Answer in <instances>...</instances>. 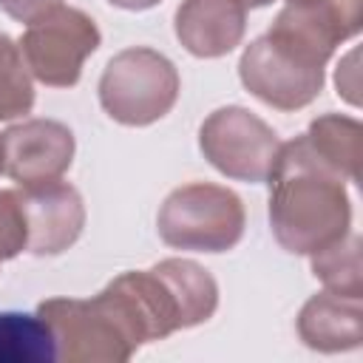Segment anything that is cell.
I'll return each mask as SVG.
<instances>
[{"label": "cell", "mask_w": 363, "mask_h": 363, "mask_svg": "<svg viewBox=\"0 0 363 363\" xmlns=\"http://www.w3.org/2000/svg\"><path fill=\"white\" fill-rule=\"evenodd\" d=\"M267 182L269 227L286 252L312 255L349 233L352 201L346 179L318 156L306 133L281 142Z\"/></svg>", "instance_id": "obj_1"}, {"label": "cell", "mask_w": 363, "mask_h": 363, "mask_svg": "<svg viewBox=\"0 0 363 363\" xmlns=\"http://www.w3.org/2000/svg\"><path fill=\"white\" fill-rule=\"evenodd\" d=\"M113 286L125 295L147 343L210 320L218 306L216 278L190 258H164L150 269L122 272Z\"/></svg>", "instance_id": "obj_2"}, {"label": "cell", "mask_w": 363, "mask_h": 363, "mask_svg": "<svg viewBox=\"0 0 363 363\" xmlns=\"http://www.w3.org/2000/svg\"><path fill=\"white\" fill-rule=\"evenodd\" d=\"M37 312L51 326L57 360L125 363L145 343L130 306L113 284L94 298H48Z\"/></svg>", "instance_id": "obj_3"}, {"label": "cell", "mask_w": 363, "mask_h": 363, "mask_svg": "<svg viewBox=\"0 0 363 363\" xmlns=\"http://www.w3.org/2000/svg\"><path fill=\"white\" fill-rule=\"evenodd\" d=\"M244 204L221 184L193 182L176 187L159 207V238L173 250L227 252L244 235Z\"/></svg>", "instance_id": "obj_4"}, {"label": "cell", "mask_w": 363, "mask_h": 363, "mask_svg": "<svg viewBox=\"0 0 363 363\" xmlns=\"http://www.w3.org/2000/svg\"><path fill=\"white\" fill-rule=\"evenodd\" d=\"M179 88V71L164 54L130 45L108 60L99 77V105L113 122L145 128L170 113Z\"/></svg>", "instance_id": "obj_5"}, {"label": "cell", "mask_w": 363, "mask_h": 363, "mask_svg": "<svg viewBox=\"0 0 363 363\" xmlns=\"http://www.w3.org/2000/svg\"><path fill=\"white\" fill-rule=\"evenodd\" d=\"M323 68L326 60L275 31L252 40L238 60L241 85L255 99L278 111H301L318 99L323 88Z\"/></svg>", "instance_id": "obj_6"}, {"label": "cell", "mask_w": 363, "mask_h": 363, "mask_svg": "<svg viewBox=\"0 0 363 363\" xmlns=\"http://www.w3.org/2000/svg\"><path fill=\"white\" fill-rule=\"evenodd\" d=\"M99 28L94 17L74 6H57L28 23L17 40L31 77L51 88H71L79 82L85 60L99 48Z\"/></svg>", "instance_id": "obj_7"}, {"label": "cell", "mask_w": 363, "mask_h": 363, "mask_svg": "<svg viewBox=\"0 0 363 363\" xmlns=\"http://www.w3.org/2000/svg\"><path fill=\"white\" fill-rule=\"evenodd\" d=\"M199 150L221 176L261 184L272 173L281 139L252 111L241 105H227L213 111L201 122Z\"/></svg>", "instance_id": "obj_8"}, {"label": "cell", "mask_w": 363, "mask_h": 363, "mask_svg": "<svg viewBox=\"0 0 363 363\" xmlns=\"http://www.w3.org/2000/svg\"><path fill=\"white\" fill-rule=\"evenodd\" d=\"M17 199L26 221V252L60 255L79 238L85 227V204L74 184L62 179L20 184Z\"/></svg>", "instance_id": "obj_9"}, {"label": "cell", "mask_w": 363, "mask_h": 363, "mask_svg": "<svg viewBox=\"0 0 363 363\" xmlns=\"http://www.w3.org/2000/svg\"><path fill=\"white\" fill-rule=\"evenodd\" d=\"M0 159L17 184L62 179L74 162V133L57 119H26L0 133Z\"/></svg>", "instance_id": "obj_10"}, {"label": "cell", "mask_w": 363, "mask_h": 363, "mask_svg": "<svg viewBox=\"0 0 363 363\" xmlns=\"http://www.w3.org/2000/svg\"><path fill=\"white\" fill-rule=\"evenodd\" d=\"M363 0H292L272 20L269 31L295 40L329 62L335 48L360 31Z\"/></svg>", "instance_id": "obj_11"}, {"label": "cell", "mask_w": 363, "mask_h": 363, "mask_svg": "<svg viewBox=\"0 0 363 363\" xmlns=\"http://www.w3.org/2000/svg\"><path fill=\"white\" fill-rule=\"evenodd\" d=\"M173 28L184 51L201 60H216L244 40L247 6L241 0H182Z\"/></svg>", "instance_id": "obj_12"}, {"label": "cell", "mask_w": 363, "mask_h": 363, "mask_svg": "<svg viewBox=\"0 0 363 363\" xmlns=\"http://www.w3.org/2000/svg\"><path fill=\"white\" fill-rule=\"evenodd\" d=\"M298 337L315 352H349L363 340V309L360 298L335 292L312 295L298 312Z\"/></svg>", "instance_id": "obj_13"}, {"label": "cell", "mask_w": 363, "mask_h": 363, "mask_svg": "<svg viewBox=\"0 0 363 363\" xmlns=\"http://www.w3.org/2000/svg\"><path fill=\"white\" fill-rule=\"evenodd\" d=\"M57 343L40 312H0V363H51Z\"/></svg>", "instance_id": "obj_14"}, {"label": "cell", "mask_w": 363, "mask_h": 363, "mask_svg": "<svg viewBox=\"0 0 363 363\" xmlns=\"http://www.w3.org/2000/svg\"><path fill=\"white\" fill-rule=\"evenodd\" d=\"M309 145L323 162H329L346 182H357L360 162V122L343 113H323L312 119L306 130Z\"/></svg>", "instance_id": "obj_15"}, {"label": "cell", "mask_w": 363, "mask_h": 363, "mask_svg": "<svg viewBox=\"0 0 363 363\" xmlns=\"http://www.w3.org/2000/svg\"><path fill=\"white\" fill-rule=\"evenodd\" d=\"M312 275L326 286V292L360 298L363 295V272H360V238L357 233H346L332 244L315 250L309 255Z\"/></svg>", "instance_id": "obj_16"}, {"label": "cell", "mask_w": 363, "mask_h": 363, "mask_svg": "<svg viewBox=\"0 0 363 363\" xmlns=\"http://www.w3.org/2000/svg\"><path fill=\"white\" fill-rule=\"evenodd\" d=\"M34 108V77L20 54V45L0 34V122L20 119Z\"/></svg>", "instance_id": "obj_17"}, {"label": "cell", "mask_w": 363, "mask_h": 363, "mask_svg": "<svg viewBox=\"0 0 363 363\" xmlns=\"http://www.w3.org/2000/svg\"><path fill=\"white\" fill-rule=\"evenodd\" d=\"M57 6H62V0H0V11H6L11 20H20L26 26Z\"/></svg>", "instance_id": "obj_18"}, {"label": "cell", "mask_w": 363, "mask_h": 363, "mask_svg": "<svg viewBox=\"0 0 363 363\" xmlns=\"http://www.w3.org/2000/svg\"><path fill=\"white\" fill-rule=\"evenodd\" d=\"M108 3L116 6V9H128V11H145V9H153L162 0H108Z\"/></svg>", "instance_id": "obj_19"}, {"label": "cell", "mask_w": 363, "mask_h": 363, "mask_svg": "<svg viewBox=\"0 0 363 363\" xmlns=\"http://www.w3.org/2000/svg\"><path fill=\"white\" fill-rule=\"evenodd\" d=\"M247 9H261V6H269V3H275V0H241ZM286 3H292V0H286Z\"/></svg>", "instance_id": "obj_20"}, {"label": "cell", "mask_w": 363, "mask_h": 363, "mask_svg": "<svg viewBox=\"0 0 363 363\" xmlns=\"http://www.w3.org/2000/svg\"><path fill=\"white\" fill-rule=\"evenodd\" d=\"M3 261H6V255H3V247H0V264H3Z\"/></svg>", "instance_id": "obj_21"}, {"label": "cell", "mask_w": 363, "mask_h": 363, "mask_svg": "<svg viewBox=\"0 0 363 363\" xmlns=\"http://www.w3.org/2000/svg\"><path fill=\"white\" fill-rule=\"evenodd\" d=\"M0 173H3V159H0Z\"/></svg>", "instance_id": "obj_22"}]
</instances>
